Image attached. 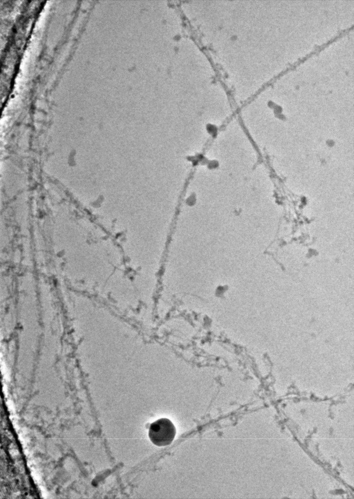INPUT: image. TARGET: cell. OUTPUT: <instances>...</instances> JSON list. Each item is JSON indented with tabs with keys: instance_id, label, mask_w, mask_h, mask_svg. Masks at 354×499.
I'll use <instances>...</instances> for the list:
<instances>
[{
	"instance_id": "6da1fadb",
	"label": "cell",
	"mask_w": 354,
	"mask_h": 499,
	"mask_svg": "<svg viewBox=\"0 0 354 499\" xmlns=\"http://www.w3.org/2000/svg\"><path fill=\"white\" fill-rule=\"evenodd\" d=\"M176 433V428L172 422L168 419L161 418L150 425L148 435L155 445L162 446L171 443Z\"/></svg>"
}]
</instances>
